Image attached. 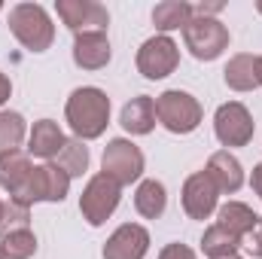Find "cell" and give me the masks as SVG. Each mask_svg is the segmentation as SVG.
<instances>
[{"label": "cell", "mask_w": 262, "mask_h": 259, "mask_svg": "<svg viewBox=\"0 0 262 259\" xmlns=\"http://www.w3.org/2000/svg\"><path fill=\"white\" fill-rule=\"evenodd\" d=\"M67 122L73 134L79 140H95L101 137L107 128V119H110V98L95 89V85H85V89H76L67 101Z\"/></svg>", "instance_id": "cell-1"}, {"label": "cell", "mask_w": 262, "mask_h": 259, "mask_svg": "<svg viewBox=\"0 0 262 259\" xmlns=\"http://www.w3.org/2000/svg\"><path fill=\"white\" fill-rule=\"evenodd\" d=\"M9 28L15 40L31 52H46L55 40V28L40 3H18L9 9Z\"/></svg>", "instance_id": "cell-2"}, {"label": "cell", "mask_w": 262, "mask_h": 259, "mask_svg": "<svg viewBox=\"0 0 262 259\" xmlns=\"http://www.w3.org/2000/svg\"><path fill=\"white\" fill-rule=\"evenodd\" d=\"M156 119L174 134H189L201 122V104L189 92L171 89V92L156 98Z\"/></svg>", "instance_id": "cell-3"}, {"label": "cell", "mask_w": 262, "mask_h": 259, "mask_svg": "<svg viewBox=\"0 0 262 259\" xmlns=\"http://www.w3.org/2000/svg\"><path fill=\"white\" fill-rule=\"evenodd\" d=\"M183 40L186 49L195 55L198 61H213L223 55V49L229 46V31L223 21L216 18H204V15H192L189 25L183 28Z\"/></svg>", "instance_id": "cell-4"}, {"label": "cell", "mask_w": 262, "mask_h": 259, "mask_svg": "<svg viewBox=\"0 0 262 259\" xmlns=\"http://www.w3.org/2000/svg\"><path fill=\"white\" fill-rule=\"evenodd\" d=\"M116 204H119V183L113 177H107L104 171L89 180L85 192L79 198V210H82V217H85L89 226L107 223V217L116 210Z\"/></svg>", "instance_id": "cell-5"}, {"label": "cell", "mask_w": 262, "mask_h": 259, "mask_svg": "<svg viewBox=\"0 0 262 259\" xmlns=\"http://www.w3.org/2000/svg\"><path fill=\"white\" fill-rule=\"evenodd\" d=\"M70 177L58 165H40L31 171L28 183L21 186V192L15 195V201L21 204H34V201H64Z\"/></svg>", "instance_id": "cell-6"}, {"label": "cell", "mask_w": 262, "mask_h": 259, "mask_svg": "<svg viewBox=\"0 0 262 259\" xmlns=\"http://www.w3.org/2000/svg\"><path fill=\"white\" fill-rule=\"evenodd\" d=\"M101 165H104V174H107V177H113L119 186H128V183H134V180L143 174V153H140L131 140L116 137V140L107 143Z\"/></svg>", "instance_id": "cell-7"}, {"label": "cell", "mask_w": 262, "mask_h": 259, "mask_svg": "<svg viewBox=\"0 0 262 259\" xmlns=\"http://www.w3.org/2000/svg\"><path fill=\"white\" fill-rule=\"evenodd\" d=\"M180 64V49L171 37H152L140 46L137 52V70L146 79H165L168 73H174V67Z\"/></svg>", "instance_id": "cell-8"}, {"label": "cell", "mask_w": 262, "mask_h": 259, "mask_svg": "<svg viewBox=\"0 0 262 259\" xmlns=\"http://www.w3.org/2000/svg\"><path fill=\"white\" fill-rule=\"evenodd\" d=\"M55 9L73 34H104V28L110 25L107 9L95 0H58Z\"/></svg>", "instance_id": "cell-9"}, {"label": "cell", "mask_w": 262, "mask_h": 259, "mask_svg": "<svg viewBox=\"0 0 262 259\" xmlns=\"http://www.w3.org/2000/svg\"><path fill=\"white\" fill-rule=\"evenodd\" d=\"M213 131L220 137L223 146H247L250 137H253V119L247 113L244 104L232 101V104H223L213 116Z\"/></svg>", "instance_id": "cell-10"}, {"label": "cell", "mask_w": 262, "mask_h": 259, "mask_svg": "<svg viewBox=\"0 0 262 259\" xmlns=\"http://www.w3.org/2000/svg\"><path fill=\"white\" fill-rule=\"evenodd\" d=\"M146 250H149V232L137 223H125L104 244V259H143Z\"/></svg>", "instance_id": "cell-11"}, {"label": "cell", "mask_w": 262, "mask_h": 259, "mask_svg": "<svg viewBox=\"0 0 262 259\" xmlns=\"http://www.w3.org/2000/svg\"><path fill=\"white\" fill-rule=\"evenodd\" d=\"M216 195L220 192H216L213 180L204 171H198V174H192L186 180V186H183V210L192 220H207L213 213V207H216Z\"/></svg>", "instance_id": "cell-12"}, {"label": "cell", "mask_w": 262, "mask_h": 259, "mask_svg": "<svg viewBox=\"0 0 262 259\" xmlns=\"http://www.w3.org/2000/svg\"><path fill=\"white\" fill-rule=\"evenodd\" d=\"M204 174L213 180L216 192H238V189H241V183H244L241 162H238L229 149L213 153V156H210V162H207V171H204Z\"/></svg>", "instance_id": "cell-13"}, {"label": "cell", "mask_w": 262, "mask_h": 259, "mask_svg": "<svg viewBox=\"0 0 262 259\" xmlns=\"http://www.w3.org/2000/svg\"><path fill=\"white\" fill-rule=\"evenodd\" d=\"M73 61L82 70H101L110 61V40H107V34H76Z\"/></svg>", "instance_id": "cell-14"}, {"label": "cell", "mask_w": 262, "mask_h": 259, "mask_svg": "<svg viewBox=\"0 0 262 259\" xmlns=\"http://www.w3.org/2000/svg\"><path fill=\"white\" fill-rule=\"evenodd\" d=\"M31 171H34V168H31V162H28V156H25L21 149H6V153H0V186L12 195V198L21 192V186L28 183Z\"/></svg>", "instance_id": "cell-15"}, {"label": "cell", "mask_w": 262, "mask_h": 259, "mask_svg": "<svg viewBox=\"0 0 262 259\" xmlns=\"http://www.w3.org/2000/svg\"><path fill=\"white\" fill-rule=\"evenodd\" d=\"M122 128L128 134H149L156 125V101L149 95H137L122 107Z\"/></svg>", "instance_id": "cell-16"}, {"label": "cell", "mask_w": 262, "mask_h": 259, "mask_svg": "<svg viewBox=\"0 0 262 259\" xmlns=\"http://www.w3.org/2000/svg\"><path fill=\"white\" fill-rule=\"evenodd\" d=\"M61 146H64V134L58 128V122H52V119L34 122V131L28 137V153L40 156V159H55L61 153Z\"/></svg>", "instance_id": "cell-17"}, {"label": "cell", "mask_w": 262, "mask_h": 259, "mask_svg": "<svg viewBox=\"0 0 262 259\" xmlns=\"http://www.w3.org/2000/svg\"><path fill=\"white\" fill-rule=\"evenodd\" d=\"M256 61L253 55H235L229 64H226V85L235 89V92H253L259 89V70H256Z\"/></svg>", "instance_id": "cell-18"}, {"label": "cell", "mask_w": 262, "mask_h": 259, "mask_svg": "<svg viewBox=\"0 0 262 259\" xmlns=\"http://www.w3.org/2000/svg\"><path fill=\"white\" fill-rule=\"evenodd\" d=\"M195 15V9L183 0H165L152 9V25L159 31H177V28H186L189 18Z\"/></svg>", "instance_id": "cell-19"}, {"label": "cell", "mask_w": 262, "mask_h": 259, "mask_svg": "<svg viewBox=\"0 0 262 259\" xmlns=\"http://www.w3.org/2000/svg\"><path fill=\"white\" fill-rule=\"evenodd\" d=\"M165 201H168V195H165V186H162L159 180H143V183L137 186L134 207H137L140 217H146V220L162 217V213H165Z\"/></svg>", "instance_id": "cell-20"}, {"label": "cell", "mask_w": 262, "mask_h": 259, "mask_svg": "<svg viewBox=\"0 0 262 259\" xmlns=\"http://www.w3.org/2000/svg\"><path fill=\"white\" fill-rule=\"evenodd\" d=\"M55 165L64 171L67 177H82V174H85V168H89V149H85V143H82L79 137L64 140L61 153L55 156Z\"/></svg>", "instance_id": "cell-21"}, {"label": "cell", "mask_w": 262, "mask_h": 259, "mask_svg": "<svg viewBox=\"0 0 262 259\" xmlns=\"http://www.w3.org/2000/svg\"><path fill=\"white\" fill-rule=\"evenodd\" d=\"M253 223H256V213H253L247 204H241V201H229V204L220 207V223H216V226L229 229L238 241H241V235H244Z\"/></svg>", "instance_id": "cell-22"}, {"label": "cell", "mask_w": 262, "mask_h": 259, "mask_svg": "<svg viewBox=\"0 0 262 259\" xmlns=\"http://www.w3.org/2000/svg\"><path fill=\"white\" fill-rule=\"evenodd\" d=\"M238 244H241V241H238L229 229H223V226H210V229L204 232V238H201V250L210 259L232 256V253L238 250Z\"/></svg>", "instance_id": "cell-23"}, {"label": "cell", "mask_w": 262, "mask_h": 259, "mask_svg": "<svg viewBox=\"0 0 262 259\" xmlns=\"http://www.w3.org/2000/svg\"><path fill=\"white\" fill-rule=\"evenodd\" d=\"M28 220H31L28 204H21V201H15V198L3 201V210H0V238L28 229Z\"/></svg>", "instance_id": "cell-24"}, {"label": "cell", "mask_w": 262, "mask_h": 259, "mask_svg": "<svg viewBox=\"0 0 262 259\" xmlns=\"http://www.w3.org/2000/svg\"><path fill=\"white\" fill-rule=\"evenodd\" d=\"M21 140H25V119H21L18 113L3 110V113H0V153L18 149Z\"/></svg>", "instance_id": "cell-25"}, {"label": "cell", "mask_w": 262, "mask_h": 259, "mask_svg": "<svg viewBox=\"0 0 262 259\" xmlns=\"http://www.w3.org/2000/svg\"><path fill=\"white\" fill-rule=\"evenodd\" d=\"M0 247H3V256L6 259H28V256H34V250H37V238L28 229H21V232L6 235L0 241Z\"/></svg>", "instance_id": "cell-26"}, {"label": "cell", "mask_w": 262, "mask_h": 259, "mask_svg": "<svg viewBox=\"0 0 262 259\" xmlns=\"http://www.w3.org/2000/svg\"><path fill=\"white\" fill-rule=\"evenodd\" d=\"M241 244H244V250H247L250 256L262 259V217H256V223L241 235Z\"/></svg>", "instance_id": "cell-27"}, {"label": "cell", "mask_w": 262, "mask_h": 259, "mask_svg": "<svg viewBox=\"0 0 262 259\" xmlns=\"http://www.w3.org/2000/svg\"><path fill=\"white\" fill-rule=\"evenodd\" d=\"M159 259H195V253H192L186 244H168Z\"/></svg>", "instance_id": "cell-28"}, {"label": "cell", "mask_w": 262, "mask_h": 259, "mask_svg": "<svg viewBox=\"0 0 262 259\" xmlns=\"http://www.w3.org/2000/svg\"><path fill=\"white\" fill-rule=\"evenodd\" d=\"M192 9H195L198 15H204V18H210L213 12H220V9H223V3H198V6H192Z\"/></svg>", "instance_id": "cell-29"}, {"label": "cell", "mask_w": 262, "mask_h": 259, "mask_svg": "<svg viewBox=\"0 0 262 259\" xmlns=\"http://www.w3.org/2000/svg\"><path fill=\"white\" fill-rule=\"evenodd\" d=\"M9 92H12V85H9V79H6V76L0 73V107H3L6 101H9Z\"/></svg>", "instance_id": "cell-30"}, {"label": "cell", "mask_w": 262, "mask_h": 259, "mask_svg": "<svg viewBox=\"0 0 262 259\" xmlns=\"http://www.w3.org/2000/svg\"><path fill=\"white\" fill-rule=\"evenodd\" d=\"M250 183H253V189H256V192H259V198H262V165H256V168H253Z\"/></svg>", "instance_id": "cell-31"}, {"label": "cell", "mask_w": 262, "mask_h": 259, "mask_svg": "<svg viewBox=\"0 0 262 259\" xmlns=\"http://www.w3.org/2000/svg\"><path fill=\"white\" fill-rule=\"evenodd\" d=\"M256 70H259V85H262V58L256 61Z\"/></svg>", "instance_id": "cell-32"}, {"label": "cell", "mask_w": 262, "mask_h": 259, "mask_svg": "<svg viewBox=\"0 0 262 259\" xmlns=\"http://www.w3.org/2000/svg\"><path fill=\"white\" fill-rule=\"evenodd\" d=\"M223 259H241V256H238V253H232V256H223Z\"/></svg>", "instance_id": "cell-33"}, {"label": "cell", "mask_w": 262, "mask_h": 259, "mask_svg": "<svg viewBox=\"0 0 262 259\" xmlns=\"http://www.w3.org/2000/svg\"><path fill=\"white\" fill-rule=\"evenodd\" d=\"M0 259H6V256H3V247H0Z\"/></svg>", "instance_id": "cell-34"}, {"label": "cell", "mask_w": 262, "mask_h": 259, "mask_svg": "<svg viewBox=\"0 0 262 259\" xmlns=\"http://www.w3.org/2000/svg\"><path fill=\"white\" fill-rule=\"evenodd\" d=\"M256 6H259V12H262V0H259V3H256Z\"/></svg>", "instance_id": "cell-35"}, {"label": "cell", "mask_w": 262, "mask_h": 259, "mask_svg": "<svg viewBox=\"0 0 262 259\" xmlns=\"http://www.w3.org/2000/svg\"><path fill=\"white\" fill-rule=\"evenodd\" d=\"M0 210H3V201H0Z\"/></svg>", "instance_id": "cell-36"}]
</instances>
